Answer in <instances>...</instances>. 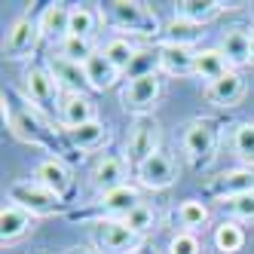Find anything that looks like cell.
<instances>
[{
  "mask_svg": "<svg viewBox=\"0 0 254 254\" xmlns=\"http://www.w3.org/2000/svg\"><path fill=\"white\" fill-rule=\"evenodd\" d=\"M46 70L52 77H56L59 86H64L70 95H86L89 89V80H86V70L83 64H74V62H67L64 56H59V52H52V56L46 59Z\"/></svg>",
  "mask_w": 254,
  "mask_h": 254,
  "instance_id": "13",
  "label": "cell"
},
{
  "mask_svg": "<svg viewBox=\"0 0 254 254\" xmlns=\"http://www.w3.org/2000/svg\"><path fill=\"white\" fill-rule=\"evenodd\" d=\"M107 22L120 31H132V34H156V15L150 12L147 3H138V0H114L107 3L104 12Z\"/></svg>",
  "mask_w": 254,
  "mask_h": 254,
  "instance_id": "3",
  "label": "cell"
},
{
  "mask_svg": "<svg viewBox=\"0 0 254 254\" xmlns=\"http://www.w3.org/2000/svg\"><path fill=\"white\" fill-rule=\"evenodd\" d=\"M123 224L129 227L132 233H138V236H144V233H150L153 227H156V211L147 205V202H141L132 214H126L123 217Z\"/></svg>",
  "mask_w": 254,
  "mask_h": 254,
  "instance_id": "33",
  "label": "cell"
},
{
  "mask_svg": "<svg viewBox=\"0 0 254 254\" xmlns=\"http://www.w3.org/2000/svg\"><path fill=\"white\" fill-rule=\"evenodd\" d=\"M59 56H64L67 62H74V64H86L89 59L95 56V49H92V40H83V37H67V40L59 46Z\"/></svg>",
  "mask_w": 254,
  "mask_h": 254,
  "instance_id": "32",
  "label": "cell"
},
{
  "mask_svg": "<svg viewBox=\"0 0 254 254\" xmlns=\"http://www.w3.org/2000/svg\"><path fill=\"white\" fill-rule=\"evenodd\" d=\"M0 98L9 104V129H12L15 138L25 141V144H34V147H56V138L46 129V123H43L37 107H31L28 101H19L15 92H6V89H3Z\"/></svg>",
  "mask_w": 254,
  "mask_h": 254,
  "instance_id": "1",
  "label": "cell"
},
{
  "mask_svg": "<svg viewBox=\"0 0 254 254\" xmlns=\"http://www.w3.org/2000/svg\"><path fill=\"white\" fill-rule=\"evenodd\" d=\"M95 120V104L89 101V95H67L62 101V123L67 129H77Z\"/></svg>",
  "mask_w": 254,
  "mask_h": 254,
  "instance_id": "25",
  "label": "cell"
},
{
  "mask_svg": "<svg viewBox=\"0 0 254 254\" xmlns=\"http://www.w3.org/2000/svg\"><path fill=\"white\" fill-rule=\"evenodd\" d=\"M83 70H86L89 86L98 89V92H101V89H111V86L117 83V77H120V70L111 64V59H107L104 52H95V56L83 64Z\"/></svg>",
  "mask_w": 254,
  "mask_h": 254,
  "instance_id": "24",
  "label": "cell"
},
{
  "mask_svg": "<svg viewBox=\"0 0 254 254\" xmlns=\"http://www.w3.org/2000/svg\"><path fill=\"white\" fill-rule=\"evenodd\" d=\"M251 64H254V34H251Z\"/></svg>",
  "mask_w": 254,
  "mask_h": 254,
  "instance_id": "37",
  "label": "cell"
},
{
  "mask_svg": "<svg viewBox=\"0 0 254 254\" xmlns=\"http://www.w3.org/2000/svg\"><path fill=\"white\" fill-rule=\"evenodd\" d=\"M178 221H181V227H184L187 233L205 227L208 224V208H205V202H199V199H184L181 208H178Z\"/></svg>",
  "mask_w": 254,
  "mask_h": 254,
  "instance_id": "30",
  "label": "cell"
},
{
  "mask_svg": "<svg viewBox=\"0 0 254 254\" xmlns=\"http://www.w3.org/2000/svg\"><path fill=\"white\" fill-rule=\"evenodd\" d=\"M135 175H138V181L147 190H166V187L175 184V178H178L175 159L169 153H153V156H147L141 166H135Z\"/></svg>",
  "mask_w": 254,
  "mask_h": 254,
  "instance_id": "11",
  "label": "cell"
},
{
  "mask_svg": "<svg viewBox=\"0 0 254 254\" xmlns=\"http://www.w3.org/2000/svg\"><path fill=\"white\" fill-rule=\"evenodd\" d=\"M242 245H245V230L236 221H224L214 227V248L221 254H236L242 251Z\"/></svg>",
  "mask_w": 254,
  "mask_h": 254,
  "instance_id": "26",
  "label": "cell"
},
{
  "mask_svg": "<svg viewBox=\"0 0 254 254\" xmlns=\"http://www.w3.org/2000/svg\"><path fill=\"white\" fill-rule=\"evenodd\" d=\"M31 217L34 214H28L25 208L12 205V202L3 205V211H0V239H3V245L6 242H15L19 236H25L31 230Z\"/></svg>",
  "mask_w": 254,
  "mask_h": 254,
  "instance_id": "21",
  "label": "cell"
},
{
  "mask_svg": "<svg viewBox=\"0 0 254 254\" xmlns=\"http://www.w3.org/2000/svg\"><path fill=\"white\" fill-rule=\"evenodd\" d=\"M67 141H70V147L74 150H98L104 147V141H107V126L101 120H92V123H86V126H77V129H67Z\"/></svg>",
  "mask_w": 254,
  "mask_h": 254,
  "instance_id": "19",
  "label": "cell"
},
{
  "mask_svg": "<svg viewBox=\"0 0 254 254\" xmlns=\"http://www.w3.org/2000/svg\"><path fill=\"white\" fill-rule=\"evenodd\" d=\"M217 147V126L211 120H193L184 132V153L193 166H205Z\"/></svg>",
  "mask_w": 254,
  "mask_h": 254,
  "instance_id": "7",
  "label": "cell"
},
{
  "mask_svg": "<svg viewBox=\"0 0 254 254\" xmlns=\"http://www.w3.org/2000/svg\"><path fill=\"white\" fill-rule=\"evenodd\" d=\"M101 12L92 6H74L70 9V34L67 37H83V40H92V34L98 28Z\"/></svg>",
  "mask_w": 254,
  "mask_h": 254,
  "instance_id": "28",
  "label": "cell"
},
{
  "mask_svg": "<svg viewBox=\"0 0 254 254\" xmlns=\"http://www.w3.org/2000/svg\"><path fill=\"white\" fill-rule=\"evenodd\" d=\"M37 40H40V25H37V19H34L31 12H25V15H19V19L12 22V28L6 31L3 56H6L9 62L25 59V56H31V52L37 49Z\"/></svg>",
  "mask_w": 254,
  "mask_h": 254,
  "instance_id": "8",
  "label": "cell"
},
{
  "mask_svg": "<svg viewBox=\"0 0 254 254\" xmlns=\"http://www.w3.org/2000/svg\"><path fill=\"white\" fill-rule=\"evenodd\" d=\"M224 211L236 221H254V193H242L224 202Z\"/></svg>",
  "mask_w": 254,
  "mask_h": 254,
  "instance_id": "34",
  "label": "cell"
},
{
  "mask_svg": "<svg viewBox=\"0 0 254 254\" xmlns=\"http://www.w3.org/2000/svg\"><path fill=\"white\" fill-rule=\"evenodd\" d=\"M221 9H224V3H217V0H181V3H175V15L190 25H205Z\"/></svg>",
  "mask_w": 254,
  "mask_h": 254,
  "instance_id": "23",
  "label": "cell"
},
{
  "mask_svg": "<svg viewBox=\"0 0 254 254\" xmlns=\"http://www.w3.org/2000/svg\"><path fill=\"white\" fill-rule=\"evenodd\" d=\"M162 95V80L159 74H150V77H138V80H129L123 89V107L132 111L138 117H147V111L159 101Z\"/></svg>",
  "mask_w": 254,
  "mask_h": 254,
  "instance_id": "9",
  "label": "cell"
},
{
  "mask_svg": "<svg viewBox=\"0 0 254 254\" xmlns=\"http://www.w3.org/2000/svg\"><path fill=\"white\" fill-rule=\"evenodd\" d=\"M156 141H159V123L147 114V117H138L135 126L129 129V138H126V159L132 166H141L147 156L159 153L156 150Z\"/></svg>",
  "mask_w": 254,
  "mask_h": 254,
  "instance_id": "6",
  "label": "cell"
},
{
  "mask_svg": "<svg viewBox=\"0 0 254 254\" xmlns=\"http://www.w3.org/2000/svg\"><path fill=\"white\" fill-rule=\"evenodd\" d=\"M64 254H92V251H86V248H67Z\"/></svg>",
  "mask_w": 254,
  "mask_h": 254,
  "instance_id": "36",
  "label": "cell"
},
{
  "mask_svg": "<svg viewBox=\"0 0 254 254\" xmlns=\"http://www.w3.org/2000/svg\"><path fill=\"white\" fill-rule=\"evenodd\" d=\"M245 95V80L239 77V70H230L221 80H214L205 86V98L217 107H236Z\"/></svg>",
  "mask_w": 254,
  "mask_h": 254,
  "instance_id": "17",
  "label": "cell"
},
{
  "mask_svg": "<svg viewBox=\"0 0 254 254\" xmlns=\"http://www.w3.org/2000/svg\"><path fill=\"white\" fill-rule=\"evenodd\" d=\"M70 9L74 6H67V3H49L43 12H40V37L49 40V43H64L67 40V34H70Z\"/></svg>",
  "mask_w": 254,
  "mask_h": 254,
  "instance_id": "14",
  "label": "cell"
},
{
  "mask_svg": "<svg viewBox=\"0 0 254 254\" xmlns=\"http://www.w3.org/2000/svg\"><path fill=\"white\" fill-rule=\"evenodd\" d=\"M126 178H129V159H126V156L104 153L95 166H92V187L98 193H107V190L123 187Z\"/></svg>",
  "mask_w": 254,
  "mask_h": 254,
  "instance_id": "12",
  "label": "cell"
},
{
  "mask_svg": "<svg viewBox=\"0 0 254 254\" xmlns=\"http://www.w3.org/2000/svg\"><path fill=\"white\" fill-rule=\"evenodd\" d=\"M221 52H224V59L230 62V67L251 64V34L242 31V28L227 31V37L221 40Z\"/></svg>",
  "mask_w": 254,
  "mask_h": 254,
  "instance_id": "22",
  "label": "cell"
},
{
  "mask_svg": "<svg viewBox=\"0 0 254 254\" xmlns=\"http://www.w3.org/2000/svg\"><path fill=\"white\" fill-rule=\"evenodd\" d=\"M242 193H254V169H233V172H221L217 178H211L205 184V196H214L227 202L233 196Z\"/></svg>",
  "mask_w": 254,
  "mask_h": 254,
  "instance_id": "10",
  "label": "cell"
},
{
  "mask_svg": "<svg viewBox=\"0 0 254 254\" xmlns=\"http://www.w3.org/2000/svg\"><path fill=\"white\" fill-rule=\"evenodd\" d=\"M107 59H111V64L120 70V74H126V70L132 67L135 56H138V46L132 40H126V37H114V40H107V46L101 49Z\"/></svg>",
  "mask_w": 254,
  "mask_h": 254,
  "instance_id": "27",
  "label": "cell"
},
{
  "mask_svg": "<svg viewBox=\"0 0 254 254\" xmlns=\"http://www.w3.org/2000/svg\"><path fill=\"white\" fill-rule=\"evenodd\" d=\"M169 254H202V245H199V239L193 233H178L175 239H172V245H169Z\"/></svg>",
  "mask_w": 254,
  "mask_h": 254,
  "instance_id": "35",
  "label": "cell"
},
{
  "mask_svg": "<svg viewBox=\"0 0 254 254\" xmlns=\"http://www.w3.org/2000/svg\"><path fill=\"white\" fill-rule=\"evenodd\" d=\"M92 239L104 254H138L141 245V236L117 217H98L92 224Z\"/></svg>",
  "mask_w": 254,
  "mask_h": 254,
  "instance_id": "4",
  "label": "cell"
},
{
  "mask_svg": "<svg viewBox=\"0 0 254 254\" xmlns=\"http://www.w3.org/2000/svg\"><path fill=\"white\" fill-rule=\"evenodd\" d=\"M25 98H28L31 107H37L40 114H56V107L62 111L59 83H56V77H52L46 67H31L25 74Z\"/></svg>",
  "mask_w": 254,
  "mask_h": 254,
  "instance_id": "5",
  "label": "cell"
},
{
  "mask_svg": "<svg viewBox=\"0 0 254 254\" xmlns=\"http://www.w3.org/2000/svg\"><path fill=\"white\" fill-rule=\"evenodd\" d=\"M159 70L169 77H190L196 67V52L190 46H175V43H159Z\"/></svg>",
  "mask_w": 254,
  "mask_h": 254,
  "instance_id": "15",
  "label": "cell"
},
{
  "mask_svg": "<svg viewBox=\"0 0 254 254\" xmlns=\"http://www.w3.org/2000/svg\"><path fill=\"white\" fill-rule=\"evenodd\" d=\"M196 28H199V25H190V22H184V19H178V15H175V22L166 25V31H162V43L190 46V43L199 40V31H196Z\"/></svg>",
  "mask_w": 254,
  "mask_h": 254,
  "instance_id": "31",
  "label": "cell"
},
{
  "mask_svg": "<svg viewBox=\"0 0 254 254\" xmlns=\"http://www.w3.org/2000/svg\"><path fill=\"white\" fill-rule=\"evenodd\" d=\"M34 181H37V184H43L46 190H52L56 196H64L67 187H70V172H67V166H64L59 156H49V159H43L40 166H37Z\"/></svg>",
  "mask_w": 254,
  "mask_h": 254,
  "instance_id": "18",
  "label": "cell"
},
{
  "mask_svg": "<svg viewBox=\"0 0 254 254\" xmlns=\"http://www.w3.org/2000/svg\"><path fill=\"white\" fill-rule=\"evenodd\" d=\"M138 205H141V196L132 184H123L117 190H107L98 196V211L107 217H117V221H123L126 214H132Z\"/></svg>",
  "mask_w": 254,
  "mask_h": 254,
  "instance_id": "16",
  "label": "cell"
},
{
  "mask_svg": "<svg viewBox=\"0 0 254 254\" xmlns=\"http://www.w3.org/2000/svg\"><path fill=\"white\" fill-rule=\"evenodd\" d=\"M6 196H9L12 205L25 208V211L34 214V217H49V214H59V211H62V196H56L52 190H46V187L37 184L34 178L9 184Z\"/></svg>",
  "mask_w": 254,
  "mask_h": 254,
  "instance_id": "2",
  "label": "cell"
},
{
  "mask_svg": "<svg viewBox=\"0 0 254 254\" xmlns=\"http://www.w3.org/2000/svg\"><path fill=\"white\" fill-rule=\"evenodd\" d=\"M230 62L224 59V52L221 49H196V67H193V74L199 80H205V83H214V80H221L224 74H230Z\"/></svg>",
  "mask_w": 254,
  "mask_h": 254,
  "instance_id": "20",
  "label": "cell"
},
{
  "mask_svg": "<svg viewBox=\"0 0 254 254\" xmlns=\"http://www.w3.org/2000/svg\"><path fill=\"white\" fill-rule=\"evenodd\" d=\"M233 153L248 169H254V123H239L233 129Z\"/></svg>",
  "mask_w": 254,
  "mask_h": 254,
  "instance_id": "29",
  "label": "cell"
}]
</instances>
